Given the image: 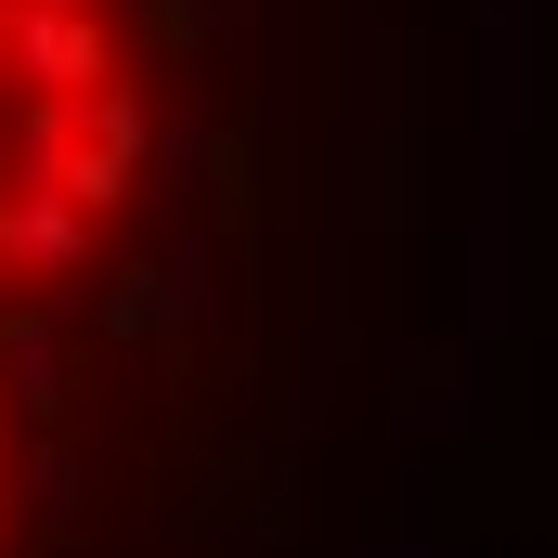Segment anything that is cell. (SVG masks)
I'll list each match as a JSON object with an SVG mask.
<instances>
[{
	"instance_id": "obj_1",
	"label": "cell",
	"mask_w": 558,
	"mask_h": 558,
	"mask_svg": "<svg viewBox=\"0 0 558 558\" xmlns=\"http://www.w3.org/2000/svg\"><path fill=\"white\" fill-rule=\"evenodd\" d=\"M156 221L143 0H0V558L39 546Z\"/></svg>"
}]
</instances>
